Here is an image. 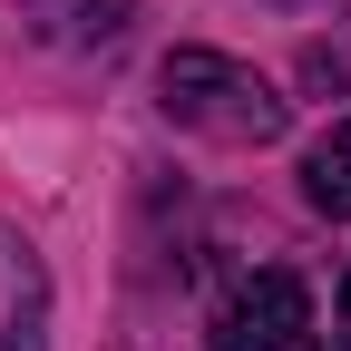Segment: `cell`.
I'll return each instance as SVG.
<instances>
[{
  "label": "cell",
  "mask_w": 351,
  "mask_h": 351,
  "mask_svg": "<svg viewBox=\"0 0 351 351\" xmlns=\"http://www.w3.org/2000/svg\"><path fill=\"white\" fill-rule=\"evenodd\" d=\"M302 205L313 215H351V117H332L302 147Z\"/></svg>",
  "instance_id": "cell-5"
},
{
  "label": "cell",
  "mask_w": 351,
  "mask_h": 351,
  "mask_svg": "<svg viewBox=\"0 0 351 351\" xmlns=\"http://www.w3.org/2000/svg\"><path fill=\"white\" fill-rule=\"evenodd\" d=\"M0 351H49V274L10 234H0Z\"/></svg>",
  "instance_id": "cell-3"
},
{
  "label": "cell",
  "mask_w": 351,
  "mask_h": 351,
  "mask_svg": "<svg viewBox=\"0 0 351 351\" xmlns=\"http://www.w3.org/2000/svg\"><path fill=\"white\" fill-rule=\"evenodd\" d=\"M302 332H313V293H302V274L263 263V274H244L225 302H215L205 351H302Z\"/></svg>",
  "instance_id": "cell-2"
},
{
  "label": "cell",
  "mask_w": 351,
  "mask_h": 351,
  "mask_svg": "<svg viewBox=\"0 0 351 351\" xmlns=\"http://www.w3.org/2000/svg\"><path fill=\"white\" fill-rule=\"evenodd\" d=\"M39 39H59V49H98V39H117L127 20H137V0H29Z\"/></svg>",
  "instance_id": "cell-4"
},
{
  "label": "cell",
  "mask_w": 351,
  "mask_h": 351,
  "mask_svg": "<svg viewBox=\"0 0 351 351\" xmlns=\"http://www.w3.org/2000/svg\"><path fill=\"white\" fill-rule=\"evenodd\" d=\"M341 332H351V274H341Z\"/></svg>",
  "instance_id": "cell-6"
},
{
  "label": "cell",
  "mask_w": 351,
  "mask_h": 351,
  "mask_svg": "<svg viewBox=\"0 0 351 351\" xmlns=\"http://www.w3.org/2000/svg\"><path fill=\"white\" fill-rule=\"evenodd\" d=\"M156 108H166L176 127H195V137H225V147L283 137L274 78H254V69L225 59V49H166V69H156Z\"/></svg>",
  "instance_id": "cell-1"
}]
</instances>
